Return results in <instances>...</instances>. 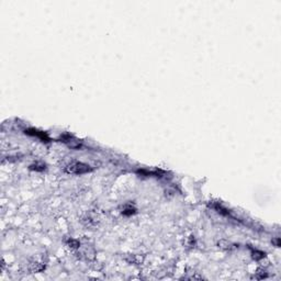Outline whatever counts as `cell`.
Returning <instances> with one entry per match:
<instances>
[{"instance_id":"cell-1","label":"cell","mask_w":281,"mask_h":281,"mask_svg":"<svg viewBox=\"0 0 281 281\" xmlns=\"http://www.w3.org/2000/svg\"><path fill=\"white\" fill-rule=\"evenodd\" d=\"M66 171L69 174H76V175H81V174H87V172L91 171V168L89 165L83 164L80 161H73L66 167Z\"/></svg>"},{"instance_id":"cell-2","label":"cell","mask_w":281,"mask_h":281,"mask_svg":"<svg viewBox=\"0 0 281 281\" xmlns=\"http://www.w3.org/2000/svg\"><path fill=\"white\" fill-rule=\"evenodd\" d=\"M25 133H28V134H30V135L37 136V137L41 138V140H43V142H48V137H47V135L45 134L44 132H41V131L33 130V129H31V130L25 131Z\"/></svg>"},{"instance_id":"cell-3","label":"cell","mask_w":281,"mask_h":281,"mask_svg":"<svg viewBox=\"0 0 281 281\" xmlns=\"http://www.w3.org/2000/svg\"><path fill=\"white\" fill-rule=\"evenodd\" d=\"M30 169L32 170H37V171H42V170L45 169V166L44 165H41V164H34L30 166Z\"/></svg>"},{"instance_id":"cell-4","label":"cell","mask_w":281,"mask_h":281,"mask_svg":"<svg viewBox=\"0 0 281 281\" xmlns=\"http://www.w3.org/2000/svg\"><path fill=\"white\" fill-rule=\"evenodd\" d=\"M134 211H135L134 208H132V206H126L124 209H123V214H125V215H131V214L134 213Z\"/></svg>"}]
</instances>
